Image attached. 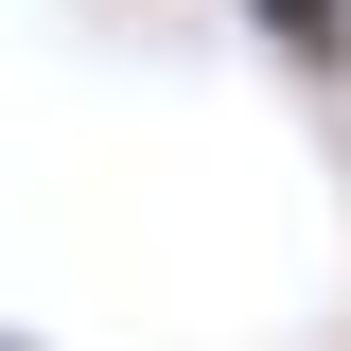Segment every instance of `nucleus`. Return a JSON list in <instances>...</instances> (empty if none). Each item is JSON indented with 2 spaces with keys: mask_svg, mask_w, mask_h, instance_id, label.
I'll use <instances>...</instances> for the list:
<instances>
[{
  "mask_svg": "<svg viewBox=\"0 0 351 351\" xmlns=\"http://www.w3.org/2000/svg\"><path fill=\"white\" fill-rule=\"evenodd\" d=\"M0 351H36V334H0Z\"/></svg>",
  "mask_w": 351,
  "mask_h": 351,
  "instance_id": "obj_2",
  "label": "nucleus"
},
{
  "mask_svg": "<svg viewBox=\"0 0 351 351\" xmlns=\"http://www.w3.org/2000/svg\"><path fill=\"white\" fill-rule=\"evenodd\" d=\"M263 53H281V88H316V106H351V0H228Z\"/></svg>",
  "mask_w": 351,
  "mask_h": 351,
  "instance_id": "obj_1",
  "label": "nucleus"
}]
</instances>
